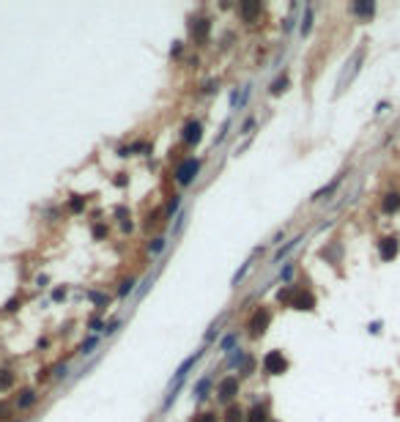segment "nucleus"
I'll return each mask as SVG.
<instances>
[{
    "mask_svg": "<svg viewBox=\"0 0 400 422\" xmlns=\"http://www.w3.org/2000/svg\"><path fill=\"white\" fill-rule=\"evenodd\" d=\"M263 370H266L269 376H282V373L288 370V359L282 357V351H269L266 357H263Z\"/></svg>",
    "mask_w": 400,
    "mask_h": 422,
    "instance_id": "nucleus-1",
    "label": "nucleus"
},
{
    "mask_svg": "<svg viewBox=\"0 0 400 422\" xmlns=\"http://www.w3.org/2000/svg\"><path fill=\"white\" fill-rule=\"evenodd\" d=\"M200 173V162L198 159H184L178 167H175V181H178L181 186H187V184H192L195 176Z\"/></svg>",
    "mask_w": 400,
    "mask_h": 422,
    "instance_id": "nucleus-2",
    "label": "nucleus"
},
{
    "mask_svg": "<svg viewBox=\"0 0 400 422\" xmlns=\"http://www.w3.org/2000/svg\"><path fill=\"white\" fill-rule=\"evenodd\" d=\"M269 321H272V313H269L266 307H258L252 321H249V334H252V337H261V334L269 329Z\"/></svg>",
    "mask_w": 400,
    "mask_h": 422,
    "instance_id": "nucleus-3",
    "label": "nucleus"
},
{
    "mask_svg": "<svg viewBox=\"0 0 400 422\" xmlns=\"http://www.w3.org/2000/svg\"><path fill=\"white\" fill-rule=\"evenodd\" d=\"M290 307L302 310V313H310V310H315V296L310 291H296L294 299H290Z\"/></svg>",
    "mask_w": 400,
    "mask_h": 422,
    "instance_id": "nucleus-4",
    "label": "nucleus"
},
{
    "mask_svg": "<svg viewBox=\"0 0 400 422\" xmlns=\"http://www.w3.org/2000/svg\"><path fill=\"white\" fill-rule=\"evenodd\" d=\"M397 250H400V241L397 239H381V244H378V255L381 260H395L397 258Z\"/></svg>",
    "mask_w": 400,
    "mask_h": 422,
    "instance_id": "nucleus-5",
    "label": "nucleus"
},
{
    "mask_svg": "<svg viewBox=\"0 0 400 422\" xmlns=\"http://www.w3.org/2000/svg\"><path fill=\"white\" fill-rule=\"evenodd\" d=\"M236 395H239V378L230 376V378H225L220 384V400H222V403H230Z\"/></svg>",
    "mask_w": 400,
    "mask_h": 422,
    "instance_id": "nucleus-6",
    "label": "nucleus"
},
{
    "mask_svg": "<svg viewBox=\"0 0 400 422\" xmlns=\"http://www.w3.org/2000/svg\"><path fill=\"white\" fill-rule=\"evenodd\" d=\"M208 30H211V19H192L189 22V33H192L195 42H206Z\"/></svg>",
    "mask_w": 400,
    "mask_h": 422,
    "instance_id": "nucleus-7",
    "label": "nucleus"
},
{
    "mask_svg": "<svg viewBox=\"0 0 400 422\" xmlns=\"http://www.w3.org/2000/svg\"><path fill=\"white\" fill-rule=\"evenodd\" d=\"M203 140V126L198 124V121H189V124L184 126V143L187 145H198Z\"/></svg>",
    "mask_w": 400,
    "mask_h": 422,
    "instance_id": "nucleus-8",
    "label": "nucleus"
},
{
    "mask_svg": "<svg viewBox=\"0 0 400 422\" xmlns=\"http://www.w3.org/2000/svg\"><path fill=\"white\" fill-rule=\"evenodd\" d=\"M400 209V192H389L384 200H381V211L384 214H395Z\"/></svg>",
    "mask_w": 400,
    "mask_h": 422,
    "instance_id": "nucleus-9",
    "label": "nucleus"
},
{
    "mask_svg": "<svg viewBox=\"0 0 400 422\" xmlns=\"http://www.w3.org/2000/svg\"><path fill=\"white\" fill-rule=\"evenodd\" d=\"M340 184H343V176L332 178V181H329V184H326V186H323V189H318V192H313V200H323V198H329V195H332V192H335V189H337V186H340Z\"/></svg>",
    "mask_w": 400,
    "mask_h": 422,
    "instance_id": "nucleus-10",
    "label": "nucleus"
},
{
    "mask_svg": "<svg viewBox=\"0 0 400 422\" xmlns=\"http://www.w3.org/2000/svg\"><path fill=\"white\" fill-rule=\"evenodd\" d=\"M351 11H354L356 17H373L376 14V3H354Z\"/></svg>",
    "mask_w": 400,
    "mask_h": 422,
    "instance_id": "nucleus-11",
    "label": "nucleus"
},
{
    "mask_svg": "<svg viewBox=\"0 0 400 422\" xmlns=\"http://www.w3.org/2000/svg\"><path fill=\"white\" fill-rule=\"evenodd\" d=\"M255 14H261V3H241V17L247 22H252Z\"/></svg>",
    "mask_w": 400,
    "mask_h": 422,
    "instance_id": "nucleus-12",
    "label": "nucleus"
},
{
    "mask_svg": "<svg viewBox=\"0 0 400 422\" xmlns=\"http://www.w3.org/2000/svg\"><path fill=\"white\" fill-rule=\"evenodd\" d=\"M33 403H36V395H33V390H25V392L17 398V406H19V408H30Z\"/></svg>",
    "mask_w": 400,
    "mask_h": 422,
    "instance_id": "nucleus-13",
    "label": "nucleus"
},
{
    "mask_svg": "<svg viewBox=\"0 0 400 422\" xmlns=\"http://www.w3.org/2000/svg\"><path fill=\"white\" fill-rule=\"evenodd\" d=\"M11 384H14V373H11V370H0V392L9 390Z\"/></svg>",
    "mask_w": 400,
    "mask_h": 422,
    "instance_id": "nucleus-14",
    "label": "nucleus"
},
{
    "mask_svg": "<svg viewBox=\"0 0 400 422\" xmlns=\"http://www.w3.org/2000/svg\"><path fill=\"white\" fill-rule=\"evenodd\" d=\"M299 241H302V236H299V239H294V241H288V244H285V247H282V250H280V252H277V255H274V263H280V260L285 258V255H288L290 250H294L296 244H299Z\"/></svg>",
    "mask_w": 400,
    "mask_h": 422,
    "instance_id": "nucleus-15",
    "label": "nucleus"
},
{
    "mask_svg": "<svg viewBox=\"0 0 400 422\" xmlns=\"http://www.w3.org/2000/svg\"><path fill=\"white\" fill-rule=\"evenodd\" d=\"M249 422H266V408L255 406L252 411H249Z\"/></svg>",
    "mask_w": 400,
    "mask_h": 422,
    "instance_id": "nucleus-16",
    "label": "nucleus"
},
{
    "mask_svg": "<svg viewBox=\"0 0 400 422\" xmlns=\"http://www.w3.org/2000/svg\"><path fill=\"white\" fill-rule=\"evenodd\" d=\"M285 88H288V77H277L274 83H272V93H274V96H280Z\"/></svg>",
    "mask_w": 400,
    "mask_h": 422,
    "instance_id": "nucleus-17",
    "label": "nucleus"
},
{
    "mask_svg": "<svg viewBox=\"0 0 400 422\" xmlns=\"http://www.w3.org/2000/svg\"><path fill=\"white\" fill-rule=\"evenodd\" d=\"M310 28H313V11H304V19H302V36H307Z\"/></svg>",
    "mask_w": 400,
    "mask_h": 422,
    "instance_id": "nucleus-18",
    "label": "nucleus"
},
{
    "mask_svg": "<svg viewBox=\"0 0 400 422\" xmlns=\"http://www.w3.org/2000/svg\"><path fill=\"white\" fill-rule=\"evenodd\" d=\"M241 417H244V414H241V408L230 406V408H228V417H225V419H228V422H239Z\"/></svg>",
    "mask_w": 400,
    "mask_h": 422,
    "instance_id": "nucleus-19",
    "label": "nucleus"
},
{
    "mask_svg": "<svg viewBox=\"0 0 400 422\" xmlns=\"http://www.w3.org/2000/svg\"><path fill=\"white\" fill-rule=\"evenodd\" d=\"M83 206H85V200L80 198V195H74V198H71V203H69V209L77 214V211H83Z\"/></svg>",
    "mask_w": 400,
    "mask_h": 422,
    "instance_id": "nucleus-20",
    "label": "nucleus"
},
{
    "mask_svg": "<svg viewBox=\"0 0 400 422\" xmlns=\"http://www.w3.org/2000/svg\"><path fill=\"white\" fill-rule=\"evenodd\" d=\"M206 390H208V378H203L198 387H195V398H206Z\"/></svg>",
    "mask_w": 400,
    "mask_h": 422,
    "instance_id": "nucleus-21",
    "label": "nucleus"
},
{
    "mask_svg": "<svg viewBox=\"0 0 400 422\" xmlns=\"http://www.w3.org/2000/svg\"><path fill=\"white\" fill-rule=\"evenodd\" d=\"M165 244H167V239H154V241H151V252L157 255V252L165 250Z\"/></svg>",
    "mask_w": 400,
    "mask_h": 422,
    "instance_id": "nucleus-22",
    "label": "nucleus"
},
{
    "mask_svg": "<svg viewBox=\"0 0 400 422\" xmlns=\"http://www.w3.org/2000/svg\"><path fill=\"white\" fill-rule=\"evenodd\" d=\"M249 266H252V263H249V260H247V263H244V266H241V269H239V272H236V277H233V285H239V283H241V277H244V274H247V272H249Z\"/></svg>",
    "mask_w": 400,
    "mask_h": 422,
    "instance_id": "nucleus-23",
    "label": "nucleus"
},
{
    "mask_svg": "<svg viewBox=\"0 0 400 422\" xmlns=\"http://www.w3.org/2000/svg\"><path fill=\"white\" fill-rule=\"evenodd\" d=\"M96 346V337H91V340H85L83 346H80V354H91V348Z\"/></svg>",
    "mask_w": 400,
    "mask_h": 422,
    "instance_id": "nucleus-24",
    "label": "nucleus"
},
{
    "mask_svg": "<svg viewBox=\"0 0 400 422\" xmlns=\"http://www.w3.org/2000/svg\"><path fill=\"white\" fill-rule=\"evenodd\" d=\"M195 422H220V419H216V414H198Z\"/></svg>",
    "mask_w": 400,
    "mask_h": 422,
    "instance_id": "nucleus-25",
    "label": "nucleus"
},
{
    "mask_svg": "<svg viewBox=\"0 0 400 422\" xmlns=\"http://www.w3.org/2000/svg\"><path fill=\"white\" fill-rule=\"evenodd\" d=\"M132 285H134V280H124V283H121V291H118V293H121V296H126V293L132 291Z\"/></svg>",
    "mask_w": 400,
    "mask_h": 422,
    "instance_id": "nucleus-26",
    "label": "nucleus"
},
{
    "mask_svg": "<svg viewBox=\"0 0 400 422\" xmlns=\"http://www.w3.org/2000/svg\"><path fill=\"white\" fill-rule=\"evenodd\" d=\"M178 206H181V200H178V198H175V195H173V200H170V206H167V214H170V217H173V214H175V211H178Z\"/></svg>",
    "mask_w": 400,
    "mask_h": 422,
    "instance_id": "nucleus-27",
    "label": "nucleus"
},
{
    "mask_svg": "<svg viewBox=\"0 0 400 422\" xmlns=\"http://www.w3.org/2000/svg\"><path fill=\"white\" fill-rule=\"evenodd\" d=\"M63 296H66V288H55V291H52V299L55 301H60Z\"/></svg>",
    "mask_w": 400,
    "mask_h": 422,
    "instance_id": "nucleus-28",
    "label": "nucleus"
},
{
    "mask_svg": "<svg viewBox=\"0 0 400 422\" xmlns=\"http://www.w3.org/2000/svg\"><path fill=\"white\" fill-rule=\"evenodd\" d=\"M104 233H107V227H104V225H96V227H93V236H96V239H101Z\"/></svg>",
    "mask_w": 400,
    "mask_h": 422,
    "instance_id": "nucleus-29",
    "label": "nucleus"
},
{
    "mask_svg": "<svg viewBox=\"0 0 400 422\" xmlns=\"http://www.w3.org/2000/svg\"><path fill=\"white\" fill-rule=\"evenodd\" d=\"M91 299L96 301V304H104V301H107V296H101V293H91Z\"/></svg>",
    "mask_w": 400,
    "mask_h": 422,
    "instance_id": "nucleus-30",
    "label": "nucleus"
},
{
    "mask_svg": "<svg viewBox=\"0 0 400 422\" xmlns=\"http://www.w3.org/2000/svg\"><path fill=\"white\" fill-rule=\"evenodd\" d=\"M6 417H9V406L0 403V419H6Z\"/></svg>",
    "mask_w": 400,
    "mask_h": 422,
    "instance_id": "nucleus-31",
    "label": "nucleus"
},
{
    "mask_svg": "<svg viewBox=\"0 0 400 422\" xmlns=\"http://www.w3.org/2000/svg\"><path fill=\"white\" fill-rule=\"evenodd\" d=\"M170 52H173V55H178V52H181V42H173V47H170Z\"/></svg>",
    "mask_w": 400,
    "mask_h": 422,
    "instance_id": "nucleus-32",
    "label": "nucleus"
}]
</instances>
